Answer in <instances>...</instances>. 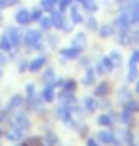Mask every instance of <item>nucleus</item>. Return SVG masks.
<instances>
[{
  "label": "nucleus",
  "mask_w": 139,
  "mask_h": 146,
  "mask_svg": "<svg viewBox=\"0 0 139 146\" xmlns=\"http://www.w3.org/2000/svg\"><path fill=\"white\" fill-rule=\"evenodd\" d=\"M78 53H80V49L76 48H69V49H63V51H61V55H63V57H67V59H73V57H78Z\"/></svg>",
  "instance_id": "obj_9"
},
{
  "label": "nucleus",
  "mask_w": 139,
  "mask_h": 146,
  "mask_svg": "<svg viewBox=\"0 0 139 146\" xmlns=\"http://www.w3.org/2000/svg\"><path fill=\"white\" fill-rule=\"evenodd\" d=\"M71 17H73V23H82V17H80V13H78L76 8L71 10Z\"/></svg>",
  "instance_id": "obj_20"
},
{
  "label": "nucleus",
  "mask_w": 139,
  "mask_h": 146,
  "mask_svg": "<svg viewBox=\"0 0 139 146\" xmlns=\"http://www.w3.org/2000/svg\"><path fill=\"white\" fill-rule=\"evenodd\" d=\"M52 80H54V70H46V74H44V82L50 84Z\"/></svg>",
  "instance_id": "obj_26"
},
{
  "label": "nucleus",
  "mask_w": 139,
  "mask_h": 146,
  "mask_svg": "<svg viewBox=\"0 0 139 146\" xmlns=\"http://www.w3.org/2000/svg\"><path fill=\"white\" fill-rule=\"evenodd\" d=\"M55 4H57V0H42V8H44V10H48V11L54 10Z\"/></svg>",
  "instance_id": "obj_17"
},
{
  "label": "nucleus",
  "mask_w": 139,
  "mask_h": 146,
  "mask_svg": "<svg viewBox=\"0 0 139 146\" xmlns=\"http://www.w3.org/2000/svg\"><path fill=\"white\" fill-rule=\"evenodd\" d=\"M15 21L19 23V25H25V23L31 21V11L29 10H19L15 13Z\"/></svg>",
  "instance_id": "obj_5"
},
{
  "label": "nucleus",
  "mask_w": 139,
  "mask_h": 146,
  "mask_svg": "<svg viewBox=\"0 0 139 146\" xmlns=\"http://www.w3.org/2000/svg\"><path fill=\"white\" fill-rule=\"evenodd\" d=\"M11 48H13V44H11V42H10V38L4 34V36L0 38V49H2V51H10Z\"/></svg>",
  "instance_id": "obj_10"
},
{
  "label": "nucleus",
  "mask_w": 139,
  "mask_h": 146,
  "mask_svg": "<svg viewBox=\"0 0 139 146\" xmlns=\"http://www.w3.org/2000/svg\"><path fill=\"white\" fill-rule=\"evenodd\" d=\"M80 2H82V0H80Z\"/></svg>",
  "instance_id": "obj_37"
},
{
  "label": "nucleus",
  "mask_w": 139,
  "mask_h": 146,
  "mask_svg": "<svg viewBox=\"0 0 139 146\" xmlns=\"http://www.w3.org/2000/svg\"><path fill=\"white\" fill-rule=\"evenodd\" d=\"M111 61H112V65H114V66H118L120 63H122V57H120L118 53H112L111 55Z\"/></svg>",
  "instance_id": "obj_23"
},
{
  "label": "nucleus",
  "mask_w": 139,
  "mask_h": 146,
  "mask_svg": "<svg viewBox=\"0 0 139 146\" xmlns=\"http://www.w3.org/2000/svg\"><path fill=\"white\" fill-rule=\"evenodd\" d=\"M137 78V68L135 65H130V74H128V80H135Z\"/></svg>",
  "instance_id": "obj_22"
},
{
  "label": "nucleus",
  "mask_w": 139,
  "mask_h": 146,
  "mask_svg": "<svg viewBox=\"0 0 139 146\" xmlns=\"http://www.w3.org/2000/svg\"><path fill=\"white\" fill-rule=\"evenodd\" d=\"M84 106H86V110H88V112H93V110L97 108V103H95V99H91V97L84 99Z\"/></svg>",
  "instance_id": "obj_12"
},
{
  "label": "nucleus",
  "mask_w": 139,
  "mask_h": 146,
  "mask_svg": "<svg viewBox=\"0 0 139 146\" xmlns=\"http://www.w3.org/2000/svg\"><path fill=\"white\" fill-rule=\"evenodd\" d=\"M137 108H139L137 103H128L126 104V110H130V112H137Z\"/></svg>",
  "instance_id": "obj_27"
},
{
  "label": "nucleus",
  "mask_w": 139,
  "mask_h": 146,
  "mask_svg": "<svg viewBox=\"0 0 139 146\" xmlns=\"http://www.w3.org/2000/svg\"><path fill=\"white\" fill-rule=\"evenodd\" d=\"M63 19H65V17L61 15V13H54V15H52V25L65 29V21H63Z\"/></svg>",
  "instance_id": "obj_11"
},
{
  "label": "nucleus",
  "mask_w": 139,
  "mask_h": 146,
  "mask_svg": "<svg viewBox=\"0 0 139 146\" xmlns=\"http://www.w3.org/2000/svg\"><path fill=\"white\" fill-rule=\"evenodd\" d=\"M54 99V87L46 86V89L42 91V101H52Z\"/></svg>",
  "instance_id": "obj_13"
},
{
  "label": "nucleus",
  "mask_w": 139,
  "mask_h": 146,
  "mask_svg": "<svg viewBox=\"0 0 139 146\" xmlns=\"http://www.w3.org/2000/svg\"><path fill=\"white\" fill-rule=\"evenodd\" d=\"M99 123L101 125H109L111 123V118H109V116H101V118H99Z\"/></svg>",
  "instance_id": "obj_30"
},
{
  "label": "nucleus",
  "mask_w": 139,
  "mask_h": 146,
  "mask_svg": "<svg viewBox=\"0 0 139 146\" xmlns=\"http://www.w3.org/2000/svg\"><path fill=\"white\" fill-rule=\"evenodd\" d=\"M2 63H6V55L4 53H0V65H2Z\"/></svg>",
  "instance_id": "obj_33"
},
{
  "label": "nucleus",
  "mask_w": 139,
  "mask_h": 146,
  "mask_svg": "<svg viewBox=\"0 0 139 146\" xmlns=\"http://www.w3.org/2000/svg\"><path fill=\"white\" fill-rule=\"evenodd\" d=\"M59 118L63 119V121H69L71 119V108H59Z\"/></svg>",
  "instance_id": "obj_16"
},
{
  "label": "nucleus",
  "mask_w": 139,
  "mask_h": 146,
  "mask_svg": "<svg viewBox=\"0 0 139 146\" xmlns=\"http://www.w3.org/2000/svg\"><path fill=\"white\" fill-rule=\"evenodd\" d=\"M134 42H137V44H139V33H135V36H134Z\"/></svg>",
  "instance_id": "obj_35"
},
{
  "label": "nucleus",
  "mask_w": 139,
  "mask_h": 146,
  "mask_svg": "<svg viewBox=\"0 0 139 146\" xmlns=\"http://www.w3.org/2000/svg\"><path fill=\"white\" fill-rule=\"evenodd\" d=\"M84 44H86V36L84 34H78L75 38V46H84Z\"/></svg>",
  "instance_id": "obj_24"
},
{
  "label": "nucleus",
  "mask_w": 139,
  "mask_h": 146,
  "mask_svg": "<svg viewBox=\"0 0 139 146\" xmlns=\"http://www.w3.org/2000/svg\"><path fill=\"white\" fill-rule=\"evenodd\" d=\"M6 137H8V141H11V142L21 141V139H23V129H17V127H13L11 131H8V133H6Z\"/></svg>",
  "instance_id": "obj_6"
},
{
  "label": "nucleus",
  "mask_w": 139,
  "mask_h": 146,
  "mask_svg": "<svg viewBox=\"0 0 139 146\" xmlns=\"http://www.w3.org/2000/svg\"><path fill=\"white\" fill-rule=\"evenodd\" d=\"M25 42H27L29 46H36V44L40 42V33H38V31H29V33L25 34Z\"/></svg>",
  "instance_id": "obj_4"
},
{
  "label": "nucleus",
  "mask_w": 139,
  "mask_h": 146,
  "mask_svg": "<svg viewBox=\"0 0 139 146\" xmlns=\"http://www.w3.org/2000/svg\"><path fill=\"white\" fill-rule=\"evenodd\" d=\"M40 25H42V29H50L52 27V17H40Z\"/></svg>",
  "instance_id": "obj_21"
},
{
  "label": "nucleus",
  "mask_w": 139,
  "mask_h": 146,
  "mask_svg": "<svg viewBox=\"0 0 139 146\" xmlns=\"http://www.w3.org/2000/svg\"><path fill=\"white\" fill-rule=\"evenodd\" d=\"M137 61H139V51H135V53H134V57H132V65H135Z\"/></svg>",
  "instance_id": "obj_32"
},
{
  "label": "nucleus",
  "mask_w": 139,
  "mask_h": 146,
  "mask_svg": "<svg viewBox=\"0 0 139 146\" xmlns=\"http://www.w3.org/2000/svg\"><path fill=\"white\" fill-rule=\"evenodd\" d=\"M107 89H109L107 84H101V86L97 87V95H105V93H107Z\"/></svg>",
  "instance_id": "obj_28"
},
{
  "label": "nucleus",
  "mask_w": 139,
  "mask_h": 146,
  "mask_svg": "<svg viewBox=\"0 0 139 146\" xmlns=\"http://www.w3.org/2000/svg\"><path fill=\"white\" fill-rule=\"evenodd\" d=\"M137 93H139V84H137Z\"/></svg>",
  "instance_id": "obj_36"
},
{
  "label": "nucleus",
  "mask_w": 139,
  "mask_h": 146,
  "mask_svg": "<svg viewBox=\"0 0 139 146\" xmlns=\"http://www.w3.org/2000/svg\"><path fill=\"white\" fill-rule=\"evenodd\" d=\"M97 139H99L101 142H105V144H112V142H116L114 135H111V133H107V131H103V133H99V135H97Z\"/></svg>",
  "instance_id": "obj_8"
},
{
  "label": "nucleus",
  "mask_w": 139,
  "mask_h": 146,
  "mask_svg": "<svg viewBox=\"0 0 139 146\" xmlns=\"http://www.w3.org/2000/svg\"><path fill=\"white\" fill-rule=\"evenodd\" d=\"M59 6H61V10H65V8H69L71 6V0H57Z\"/></svg>",
  "instance_id": "obj_31"
},
{
  "label": "nucleus",
  "mask_w": 139,
  "mask_h": 146,
  "mask_svg": "<svg viewBox=\"0 0 139 146\" xmlns=\"http://www.w3.org/2000/svg\"><path fill=\"white\" fill-rule=\"evenodd\" d=\"M6 36L10 38V42L13 44V46H17V44L21 42V33H19V29H13V27H10L8 31H6Z\"/></svg>",
  "instance_id": "obj_1"
},
{
  "label": "nucleus",
  "mask_w": 139,
  "mask_h": 146,
  "mask_svg": "<svg viewBox=\"0 0 139 146\" xmlns=\"http://www.w3.org/2000/svg\"><path fill=\"white\" fill-rule=\"evenodd\" d=\"M99 33H101L103 38L111 36V34H112V25H105V27H101V31H99Z\"/></svg>",
  "instance_id": "obj_19"
},
{
  "label": "nucleus",
  "mask_w": 139,
  "mask_h": 146,
  "mask_svg": "<svg viewBox=\"0 0 139 146\" xmlns=\"http://www.w3.org/2000/svg\"><path fill=\"white\" fill-rule=\"evenodd\" d=\"M82 2H84V4H82V6H84V10H88V11H95L97 6H95V2H93V0H82Z\"/></svg>",
  "instance_id": "obj_18"
},
{
  "label": "nucleus",
  "mask_w": 139,
  "mask_h": 146,
  "mask_svg": "<svg viewBox=\"0 0 139 146\" xmlns=\"http://www.w3.org/2000/svg\"><path fill=\"white\" fill-rule=\"evenodd\" d=\"M21 104H23V99H21V97H13V99H11V101H10V104H8V110L19 108Z\"/></svg>",
  "instance_id": "obj_14"
},
{
  "label": "nucleus",
  "mask_w": 139,
  "mask_h": 146,
  "mask_svg": "<svg viewBox=\"0 0 139 146\" xmlns=\"http://www.w3.org/2000/svg\"><path fill=\"white\" fill-rule=\"evenodd\" d=\"M55 142H57V137L52 135V133L44 137V146H55Z\"/></svg>",
  "instance_id": "obj_15"
},
{
  "label": "nucleus",
  "mask_w": 139,
  "mask_h": 146,
  "mask_svg": "<svg viewBox=\"0 0 139 146\" xmlns=\"http://www.w3.org/2000/svg\"><path fill=\"white\" fill-rule=\"evenodd\" d=\"M84 84L86 86H90V84H93V72H88V74H86V78H84Z\"/></svg>",
  "instance_id": "obj_25"
},
{
  "label": "nucleus",
  "mask_w": 139,
  "mask_h": 146,
  "mask_svg": "<svg viewBox=\"0 0 139 146\" xmlns=\"http://www.w3.org/2000/svg\"><path fill=\"white\" fill-rule=\"evenodd\" d=\"M112 61H111V57H107V59H101V63H99V66H97V72L99 74H105V72H111L112 70Z\"/></svg>",
  "instance_id": "obj_3"
},
{
  "label": "nucleus",
  "mask_w": 139,
  "mask_h": 146,
  "mask_svg": "<svg viewBox=\"0 0 139 146\" xmlns=\"http://www.w3.org/2000/svg\"><path fill=\"white\" fill-rule=\"evenodd\" d=\"M88 146H99V144H97L95 141H88Z\"/></svg>",
  "instance_id": "obj_34"
},
{
  "label": "nucleus",
  "mask_w": 139,
  "mask_h": 146,
  "mask_svg": "<svg viewBox=\"0 0 139 146\" xmlns=\"http://www.w3.org/2000/svg\"><path fill=\"white\" fill-rule=\"evenodd\" d=\"M40 17H42V15H40V11H38V10L31 11V21H32V19H34V21H40Z\"/></svg>",
  "instance_id": "obj_29"
},
{
  "label": "nucleus",
  "mask_w": 139,
  "mask_h": 146,
  "mask_svg": "<svg viewBox=\"0 0 139 146\" xmlns=\"http://www.w3.org/2000/svg\"><path fill=\"white\" fill-rule=\"evenodd\" d=\"M13 127H17V129H27L29 127V118L25 116V114H17L15 119H13Z\"/></svg>",
  "instance_id": "obj_2"
},
{
  "label": "nucleus",
  "mask_w": 139,
  "mask_h": 146,
  "mask_svg": "<svg viewBox=\"0 0 139 146\" xmlns=\"http://www.w3.org/2000/svg\"><path fill=\"white\" fill-rule=\"evenodd\" d=\"M44 63H46V57H38V59H34L31 63V66H29V70L31 72H36V70H40L44 66Z\"/></svg>",
  "instance_id": "obj_7"
}]
</instances>
